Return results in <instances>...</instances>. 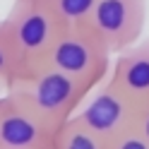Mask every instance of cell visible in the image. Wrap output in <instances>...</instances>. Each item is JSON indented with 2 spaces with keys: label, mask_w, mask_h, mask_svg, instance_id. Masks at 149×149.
Returning a JSON list of instances; mask_svg holds the SVG:
<instances>
[{
  "label": "cell",
  "mask_w": 149,
  "mask_h": 149,
  "mask_svg": "<svg viewBox=\"0 0 149 149\" xmlns=\"http://www.w3.org/2000/svg\"><path fill=\"white\" fill-rule=\"evenodd\" d=\"M55 15L60 26H77L87 24L96 7V0H43Z\"/></svg>",
  "instance_id": "cell-9"
},
{
  "label": "cell",
  "mask_w": 149,
  "mask_h": 149,
  "mask_svg": "<svg viewBox=\"0 0 149 149\" xmlns=\"http://www.w3.org/2000/svg\"><path fill=\"white\" fill-rule=\"evenodd\" d=\"M55 127L15 96H0V149H48Z\"/></svg>",
  "instance_id": "cell-6"
},
{
  "label": "cell",
  "mask_w": 149,
  "mask_h": 149,
  "mask_svg": "<svg viewBox=\"0 0 149 149\" xmlns=\"http://www.w3.org/2000/svg\"><path fill=\"white\" fill-rule=\"evenodd\" d=\"M19 72V63H17V53L10 43L3 19H0V91H5L10 87V82L15 79V74Z\"/></svg>",
  "instance_id": "cell-10"
},
{
  "label": "cell",
  "mask_w": 149,
  "mask_h": 149,
  "mask_svg": "<svg viewBox=\"0 0 149 149\" xmlns=\"http://www.w3.org/2000/svg\"><path fill=\"white\" fill-rule=\"evenodd\" d=\"M48 149H106V142L72 116L70 120L55 127Z\"/></svg>",
  "instance_id": "cell-8"
},
{
  "label": "cell",
  "mask_w": 149,
  "mask_h": 149,
  "mask_svg": "<svg viewBox=\"0 0 149 149\" xmlns=\"http://www.w3.org/2000/svg\"><path fill=\"white\" fill-rule=\"evenodd\" d=\"M3 26L17 53L19 72L41 68L46 53L60 31V22L43 0H12Z\"/></svg>",
  "instance_id": "cell-2"
},
{
  "label": "cell",
  "mask_w": 149,
  "mask_h": 149,
  "mask_svg": "<svg viewBox=\"0 0 149 149\" xmlns=\"http://www.w3.org/2000/svg\"><path fill=\"white\" fill-rule=\"evenodd\" d=\"M135 130H137V132H139V135H142L147 142H149V104L139 106L137 118H135Z\"/></svg>",
  "instance_id": "cell-12"
},
{
  "label": "cell",
  "mask_w": 149,
  "mask_h": 149,
  "mask_svg": "<svg viewBox=\"0 0 149 149\" xmlns=\"http://www.w3.org/2000/svg\"><path fill=\"white\" fill-rule=\"evenodd\" d=\"M137 111L139 106L132 104L106 74L87 94V99L77 108L74 118L87 130H91L96 137H101L104 142H111L113 137L123 135L125 130L135 127Z\"/></svg>",
  "instance_id": "cell-4"
},
{
  "label": "cell",
  "mask_w": 149,
  "mask_h": 149,
  "mask_svg": "<svg viewBox=\"0 0 149 149\" xmlns=\"http://www.w3.org/2000/svg\"><path fill=\"white\" fill-rule=\"evenodd\" d=\"M144 24L147 0H96V7L87 22L113 55L137 43Z\"/></svg>",
  "instance_id": "cell-5"
},
{
  "label": "cell",
  "mask_w": 149,
  "mask_h": 149,
  "mask_svg": "<svg viewBox=\"0 0 149 149\" xmlns=\"http://www.w3.org/2000/svg\"><path fill=\"white\" fill-rule=\"evenodd\" d=\"M111 55L113 53L101 41V36L87 24L60 26L53 46L46 53L43 65L96 87L111 72Z\"/></svg>",
  "instance_id": "cell-3"
},
{
  "label": "cell",
  "mask_w": 149,
  "mask_h": 149,
  "mask_svg": "<svg viewBox=\"0 0 149 149\" xmlns=\"http://www.w3.org/2000/svg\"><path fill=\"white\" fill-rule=\"evenodd\" d=\"M106 149H149V142L135 127H130L123 135H118V137L111 139V142H106Z\"/></svg>",
  "instance_id": "cell-11"
},
{
  "label": "cell",
  "mask_w": 149,
  "mask_h": 149,
  "mask_svg": "<svg viewBox=\"0 0 149 149\" xmlns=\"http://www.w3.org/2000/svg\"><path fill=\"white\" fill-rule=\"evenodd\" d=\"M91 89L94 84L84 79L41 65V68L15 74L5 94L15 96L19 104L31 108L36 116H41L48 125L58 127L77 113V108L82 106V101L87 99Z\"/></svg>",
  "instance_id": "cell-1"
},
{
  "label": "cell",
  "mask_w": 149,
  "mask_h": 149,
  "mask_svg": "<svg viewBox=\"0 0 149 149\" xmlns=\"http://www.w3.org/2000/svg\"><path fill=\"white\" fill-rule=\"evenodd\" d=\"M3 94H5V91H0V96H3Z\"/></svg>",
  "instance_id": "cell-13"
},
{
  "label": "cell",
  "mask_w": 149,
  "mask_h": 149,
  "mask_svg": "<svg viewBox=\"0 0 149 149\" xmlns=\"http://www.w3.org/2000/svg\"><path fill=\"white\" fill-rule=\"evenodd\" d=\"M108 79L137 106L149 104V41L132 43L116 53Z\"/></svg>",
  "instance_id": "cell-7"
}]
</instances>
